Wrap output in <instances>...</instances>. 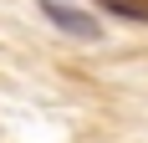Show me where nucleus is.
I'll list each match as a JSON object with an SVG mask.
<instances>
[{
    "mask_svg": "<svg viewBox=\"0 0 148 143\" xmlns=\"http://www.w3.org/2000/svg\"><path fill=\"white\" fill-rule=\"evenodd\" d=\"M41 15H46L56 31L77 36V41H97V36H102L97 15H92V10H82V5H72V0H41Z\"/></svg>",
    "mask_w": 148,
    "mask_h": 143,
    "instance_id": "1",
    "label": "nucleus"
},
{
    "mask_svg": "<svg viewBox=\"0 0 148 143\" xmlns=\"http://www.w3.org/2000/svg\"><path fill=\"white\" fill-rule=\"evenodd\" d=\"M118 15H133V21H148V0H107Z\"/></svg>",
    "mask_w": 148,
    "mask_h": 143,
    "instance_id": "2",
    "label": "nucleus"
}]
</instances>
